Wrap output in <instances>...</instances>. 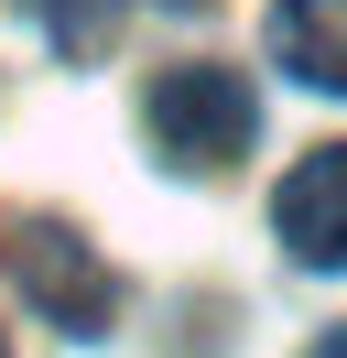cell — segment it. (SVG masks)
I'll return each mask as SVG.
<instances>
[{"label": "cell", "instance_id": "6da1fadb", "mask_svg": "<svg viewBox=\"0 0 347 358\" xmlns=\"http://www.w3.org/2000/svg\"><path fill=\"white\" fill-rule=\"evenodd\" d=\"M141 131L174 174H228L260 141V98L239 87V66H163L141 87Z\"/></svg>", "mask_w": 347, "mask_h": 358}, {"label": "cell", "instance_id": "7a4b0ae2", "mask_svg": "<svg viewBox=\"0 0 347 358\" xmlns=\"http://www.w3.org/2000/svg\"><path fill=\"white\" fill-rule=\"evenodd\" d=\"M0 271H11V293L43 304V326H65V336H108V315H120L108 261L65 217H11V228H0Z\"/></svg>", "mask_w": 347, "mask_h": 358}, {"label": "cell", "instance_id": "3957f363", "mask_svg": "<svg viewBox=\"0 0 347 358\" xmlns=\"http://www.w3.org/2000/svg\"><path fill=\"white\" fill-rule=\"evenodd\" d=\"M271 228L304 271H347V141H315V152L282 174L271 196Z\"/></svg>", "mask_w": 347, "mask_h": 358}, {"label": "cell", "instance_id": "277c9868", "mask_svg": "<svg viewBox=\"0 0 347 358\" xmlns=\"http://www.w3.org/2000/svg\"><path fill=\"white\" fill-rule=\"evenodd\" d=\"M271 66L293 87L347 98V0H271Z\"/></svg>", "mask_w": 347, "mask_h": 358}, {"label": "cell", "instance_id": "5b68a950", "mask_svg": "<svg viewBox=\"0 0 347 358\" xmlns=\"http://www.w3.org/2000/svg\"><path fill=\"white\" fill-rule=\"evenodd\" d=\"M304 358H347V326H337V336H315V348H304Z\"/></svg>", "mask_w": 347, "mask_h": 358}]
</instances>
